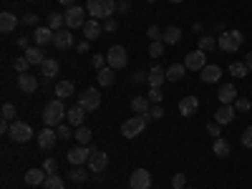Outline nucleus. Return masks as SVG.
I'll list each match as a JSON object with an SVG mask.
<instances>
[{
    "mask_svg": "<svg viewBox=\"0 0 252 189\" xmlns=\"http://www.w3.org/2000/svg\"><path fill=\"white\" fill-rule=\"evenodd\" d=\"M66 106H63V101L61 98H53V101H48L46 103V109H43V121H46V126H58L63 119H66Z\"/></svg>",
    "mask_w": 252,
    "mask_h": 189,
    "instance_id": "f257e3e1",
    "label": "nucleus"
},
{
    "mask_svg": "<svg viewBox=\"0 0 252 189\" xmlns=\"http://www.w3.org/2000/svg\"><path fill=\"white\" fill-rule=\"evenodd\" d=\"M86 10H89V15L96 18V20H106V18H111L114 10H116V0H89Z\"/></svg>",
    "mask_w": 252,
    "mask_h": 189,
    "instance_id": "f03ea898",
    "label": "nucleus"
},
{
    "mask_svg": "<svg viewBox=\"0 0 252 189\" xmlns=\"http://www.w3.org/2000/svg\"><path fill=\"white\" fill-rule=\"evenodd\" d=\"M146 121H149V114H136V116H131V119H126V121L121 124V136H126V139L139 136V134L144 131Z\"/></svg>",
    "mask_w": 252,
    "mask_h": 189,
    "instance_id": "7ed1b4c3",
    "label": "nucleus"
},
{
    "mask_svg": "<svg viewBox=\"0 0 252 189\" xmlns=\"http://www.w3.org/2000/svg\"><path fill=\"white\" fill-rule=\"evenodd\" d=\"M242 40H245V35H242L240 31H224V33H220V38H217V46H220V51H224V53H235V51L242 46Z\"/></svg>",
    "mask_w": 252,
    "mask_h": 189,
    "instance_id": "20e7f679",
    "label": "nucleus"
},
{
    "mask_svg": "<svg viewBox=\"0 0 252 189\" xmlns=\"http://www.w3.org/2000/svg\"><path fill=\"white\" fill-rule=\"evenodd\" d=\"M106 63L114 68V71H119V68H126V63H129V53H126V48L124 46H111L109 48V53H106Z\"/></svg>",
    "mask_w": 252,
    "mask_h": 189,
    "instance_id": "39448f33",
    "label": "nucleus"
},
{
    "mask_svg": "<svg viewBox=\"0 0 252 189\" xmlns=\"http://www.w3.org/2000/svg\"><path fill=\"white\" fill-rule=\"evenodd\" d=\"M86 13H89V10H83V8H78V5H71L66 13H63V15H66V28H71V31L83 28V23L89 20Z\"/></svg>",
    "mask_w": 252,
    "mask_h": 189,
    "instance_id": "423d86ee",
    "label": "nucleus"
},
{
    "mask_svg": "<svg viewBox=\"0 0 252 189\" xmlns=\"http://www.w3.org/2000/svg\"><path fill=\"white\" fill-rule=\"evenodd\" d=\"M78 106L83 109V111H96L98 106H101V94L96 91V89H86L81 96H78Z\"/></svg>",
    "mask_w": 252,
    "mask_h": 189,
    "instance_id": "0eeeda50",
    "label": "nucleus"
},
{
    "mask_svg": "<svg viewBox=\"0 0 252 189\" xmlns=\"http://www.w3.org/2000/svg\"><path fill=\"white\" fill-rule=\"evenodd\" d=\"M31 136H33V129H31L26 121H13V124H10V139H13V141L26 144Z\"/></svg>",
    "mask_w": 252,
    "mask_h": 189,
    "instance_id": "6e6552de",
    "label": "nucleus"
},
{
    "mask_svg": "<svg viewBox=\"0 0 252 189\" xmlns=\"http://www.w3.org/2000/svg\"><path fill=\"white\" fill-rule=\"evenodd\" d=\"M184 66L189 68V71H202L204 66H207V53L204 51H189L187 56H184Z\"/></svg>",
    "mask_w": 252,
    "mask_h": 189,
    "instance_id": "1a4fd4ad",
    "label": "nucleus"
},
{
    "mask_svg": "<svg viewBox=\"0 0 252 189\" xmlns=\"http://www.w3.org/2000/svg\"><path fill=\"white\" fill-rule=\"evenodd\" d=\"M91 154H94L91 146H83V144H78V146H73V149L68 152V161H71L73 166H81L83 161H89V159H91Z\"/></svg>",
    "mask_w": 252,
    "mask_h": 189,
    "instance_id": "9d476101",
    "label": "nucleus"
},
{
    "mask_svg": "<svg viewBox=\"0 0 252 189\" xmlns=\"http://www.w3.org/2000/svg\"><path fill=\"white\" fill-rule=\"evenodd\" d=\"M131 189H149L152 187V174L146 169H134V174L129 177Z\"/></svg>",
    "mask_w": 252,
    "mask_h": 189,
    "instance_id": "9b49d317",
    "label": "nucleus"
},
{
    "mask_svg": "<svg viewBox=\"0 0 252 189\" xmlns=\"http://www.w3.org/2000/svg\"><path fill=\"white\" fill-rule=\"evenodd\" d=\"M235 103H222V106L217 109V114H215V121L220 124V126H227V124H232L235 121Z\"/></svg>",
    "mask_w": 252,
    "mask_h": 189,
    "instance_id": "f8f14e48",
    "label": "nucleus"
},
{
    "mask_svg": "<svg viewBox=\"0 0 252 189\" xmlns=\"http://www.w3.org/2000/svg\"><path fill=\"white\" fill-rule=\"evenodd\" d=\"M53 46H56L58 51H68V48L73 46L71 28H61V31H56V35H53Z\"/></svg>",
    "mask_w": 252,
    "mask_h": 189,
    "instance_id": "ddd939ff",
    "label": "nucleus"
},
{
    "mask_svg": "<svg viewBox=\"0 0 252 189\" xmlns=\"http://www.w3.org/2000/svg\"><path fill=\"white\" fill-rule=\"evenodd\" d=\"M83 38L86 40H96L98 35H101V31H103V26H101V20H96V18H89L86 23H83Z\"/></svg>",
    "mask_w": 252,
    "mask_h": 189,
    "instance_id": "4468645a",
    "label": "nucleus"
},
{
    "mask_svg": "<svg viewBox=\"0 0 252 189\" xmlns=\"http://www.w3.org/2000/svg\"><path fill=\"white\" fill-rule=\"evenodd\" d=\"M197 109H199V98H197V96H184V98L179 101V114L187 116V119L194 116Z\"/></svg>",
    "mask_w": 252,
    "mask_h": 189,
    "instance_id": "2eb2a0df",
    "label": "nucleus"
},
{
    "mask_svg": "<svg viewBox=\"0 0 252 189\" xmlns=\"http://www.w3.org/2000/svg\"><path fill=\"white\" fill-rule=\"evenodd\" d=\"M217 98H220V103H235V101L240 98L235 83H222L220 91H217Z\"/></svg>",
    "mask_w": 252,
    "mask_h": 189,
    "instance_id": "dca6fc26",
    "label": "nucleus"
},
{
    "mask_svg": "<svg viewBox=\"0 0 252 189\" xmlns=\"http://www.w3.org/2000/svg\"><path fill=\"white\" fill-rule=\"evenodd\" d=\"M199 78H202L204 83H217V81L222 78V68H220V66H212V63H207V66L199 71Z\"/></svg>",
    "mask_w": 252,
    "mask_h": 189,
    "instance_id": "f3484780",
    "label": "nucleus"
},
{
    "mask_svg": "<svg viewBox=\"0 0 252 189\" xmlns=\"http://www.w3.org/2000/svg\"><path fill=\"white\" fill-rule=\"evenodd\" d=\"M164 81H166V68H161L159 63H157V66L149 71V78H146V83H149L152 89H161Z\"/></svg>",
    "mask_w": 252,
    "mask_h": 189,
    "instance_id": "a211bd4d",
    "label": "nucleus"
},
{
    "mask_svg": "<svg viewBox=\"0 0 252 189\" xmlns=\"http://www.w3.org/2000/svg\"><path fill=\"white\" fill-rule=\"evenodd\" d=\"M89 166H91V172H103V169H106V166H109V157L106 154H103V152H96L94 149V154H91V159H89Z\"/></svg>",
    "mask_w": 252,
    "mask_h": 189,
    "instance_id": "6ab92c4d",
    "label": "nucleus"
},
{
    "mask_svg": "<svg viewBox=\"0 0 252 189\" xmlns=\"http://www.w3.org/2000/svg\"><path fill=\"white\" fill-rule=\"evenodd\" d=\"M18 89L23 91V94H33L38 89V78L31 76V73H20L18 76Z\"/></svg>",
    "mask_w": 252,
    "mask_h": 189,
    "instance_id": "aec40b11",
    "label": "nucleus"
},
{
    "mask_svg": "<svg viewBox=\"0 0 252 189\" xmlns=\"http://www.w3.org/2000/svg\"><path fill=\"white\" fill-rule=\"evenodd\" d=\"M53 31L48 28V26H40V28H35V35H33V40H35V46H48V43H53Z\"/></svg>",
    "mask_w": 252,
    "mask_h": 189,
    "instance_id": "412c9836",
    "label": "nucleus"
},
{
    "mask_svg": "<svg viewBox=\"0 0 252 189\" xmlns=\"http://www.w3.org/2000/svg\"><path fill=\"white\" fill-rule=\"evenodd\" d=\"M53 144H56V131L51 129V126H46V129L38 134V146H40V149H43V152H48Z\"/></svg>",
    "mask_w": 252,
    "mask_h": 189,
    "instance_id": "4be33fe9",
    "label": "nucleus"
},
{
    "mask_svg": "<svg viewBox=\"0 0 252 189\" xmlns=\"http://www.w3.org/2000/svg\"><path fill=\"white\" fill-rule=\"evenodd\" d=\"M46 179H48V172L46 169H28L26 172V184H31V187L46 184Z\"/></svg>",
    "mask_w": 252,
    "mask_h": 189,
    "instance_id": "5701e85b",
    "label": "nucleus"
},
{
    "mask_svg": "<svg viewBox=\"0 0 252 189\" xmlns=\"http://www.w3.org/2000/svg\"><path fill=\"white\" fill-rule=\"evenodd\" d=\"M73 94H76V86H73L71 81H58V83H56V96H58L61 101L71 98Z\"/></svg>",
    "mask_w": 252,
    "mask_h": 189,
    "instance_id": "b1692460",
    "label": "nucleus"
},
{
    "mask_svg": "<svg viewBox=\"0 0 252 189\" xmlns=\"http://www.w3.org/2000/svg\"><path fill=\"white\" fill-rule=\"evenodd\" d=\"M15 26H18V15H13V13H8V10L0 15V33H13Z\"/></svg>",
    "mask_w": 252,
    "mask_h": 189,
    "instance_id": "393cba45",
    "label": "nucleus"
},
{
    "mask_svg": "<svg viewBox=\"0 0 252 189\" xmlns=\"http://www.w3.org/2000/svg\"><path fill=\"white\" fill-rule=\"evenodd\" d=\"M161 40L166 46H177L179 40H182V28H177V26H169L164 33H161Z\"/></svg>",
    "mask_w": 252,
    "mask_h": 189,
    "instance_id": "a878e982",
    "label": "nucleus"
},
{
    "mask_svg": "<svg viewBox=\"0 0 252 189\" xmlns=\"http://www.w3.org/2000/svg\"><path fill=\"white\" fill-rule=\"evenodd\" d=\"M66 119H68V124H71V126H76V129H78V126H83V119H86V111H83V109L78 106V103H76L73 109H68Z\"/></svg>",
    "mask_w": 252,
    "mask_h": 189,
    "instance_id": "bb28decb",
    "label": "nucleus"
},
{
    "mask_svg": "<svg viewBox=\"0 0 252 189\" xmlns=\"http://www.w3.org/2000/svg\"><path fill=\"white\" fill-rule=\"evenodd\" d=\"M212 152H215V157H220V159H224V157H229V152H232V146H229V141L227 139H215V144H212Z\"/></svg>",
    "mask_w": 252,
    "mask_h": 189,
    "instance_id": "cd10ccee",
    "label": "nucleus"
},
{
    "mask_svg": "<svg viewBox=\"0 0 252 189\" xmlns=\"http://www.w3.org/2000/svg\"><path fill=\"white\" fill-rule=\"evenodd\" d=\"M23 56L31 61V66H40V63L46 61V56H43V51H40V46H31L28 51H23Z\"/></svg>",
    "mask_w": 252,
    "mask_h": 189,
    "instance_id": "c85d7f7f",
    "label": "nucleus"
},
{
    "mask_svg": "<svg viewBox=\"0 0 252 189\" xmlns=\"http://www.w3.org/2000/svg\"><path fill=\"white\" fill-rule=\"evenodd\" d=\"M149 103L152 101L146 98V96H134L131 98V109H134V114H149V109H152Z\"/></svg>",
    "mask_w": 252,
    "mask_h": 189,
    "instance_id": "c756f323",
    "label": "nucleus"
},
{
    "mask_svg": "<svg viewBox=\"0 0 252 189\" xmlns=\"http://www.w3.org/2000/svg\"><path fill=\"white\" fill-rule=\"evenodd\" d=\"M58 68H61V66H58L56 58H46L43 63H40V73H43L46 78H53V76L58 73Z\"/></svg>",
    "mask_w": 252,
    "mask_h": 189,
    "instance_id": "7c9ffc66",
    "label": "nucleus"
},
{
    "mask_svg": "<svg viewBox=\"0 0 252 189\" xmlns=\"http://www.w3.org/2000/svg\"><path fill=\"white\" fill-rule=\"evenodd\" d=\"M184 71H187L184 63H172V66L166 68V81H179V78H184Z\"/></svg>",
    "mask_w": 252,
    "mask_h": 189,
    "instance_id": "2f4dec72",
    "label": "nucleus"
},
{
    "mask_svg": "<svg viewBox=\"0 0 252 189\" xmlns=\"http://www.w3.org/2000/svg\"><path fill=\"white\" fill-rule=\"evenodd\" d=\"M114 73H116V71H114L111 66H106V68H101V71L96 73V78H98V83H101V86H111V83H114V78H116Z\"/></svg>",
    "mask_w": 252,
    "mask_h": 189,
    "instance_id": "473e14b6",
    "label": "nucleus"
},
{
    "mask_svg": "<svg viewBox=\"0 0 252 189\" xmlns=\"http://www.w3.org/2000/svg\"><path fill=\"white\" fill-rule=\"evenodd\" d=\"M61 26H66V15L63 13H51L48 15V28L56 33V31H61Z\"/></svg>",
    "mask_w": 252,
    "mask_h": 189,
    "instance_id": "72a5a7b5",
    "label": "nucleus"
},
{
    "mask_svg": "<svg viewBox=\"0 0 252 189\" xmlns=\"http://www.w3.org/2000/svg\"><path fill=\"white\" fill-rule=\"evenodd\" d=\"M229 73L237 76V78H245L250 73V68L245 66V61H232V63H229Z\"/></svg>",
    "mask_w": 252,
    "mask_h": 189,
    "instance_id": "f704fd0d",
    "label": "nucleus"
},
{
    "mask_svg": "<svg viewBox=\"0 0 252 189\" xmlns=\"http://www.w3.org/2000/svg\"><path fill=\"white\" fill-rule=\"evenodd\" d=\"M73 136H76V141H78V144L89 146V141H91V136H94V134H91V129H89V126H78Z\"/></svg>",
    "mask_w": 252,
    "mask_h": 189,
    "instance_id": "c9c22d12",
    "label": "nucleus"
},
{
    "mask_svg": "<svg viewBox=\"0 0 252 189\" xmlns=\"http://www.w3.org/2000/svg\"><path fill=\"white\" fill-rule=\"evenodd\" d=\"M215 48H217V38H212V35H202L199 38V51L209 53V51H215Z\"/></svg>",
    "mask_w": 252,
    "mask_h": 189,
    "instance_id": "e433bc0d",
    "label": "nucleus"
},
{
    "mask_svg": "<svg viewBox=\"0 0 252 189\" xmlns=\"http://www.w3.org/2000/svg\"><path fill=\"white\" fill-rule=\"evenodd\" d=\"M43 189H66V184H63V179H61V177H56V174H48V179H46Z\"/></svg>",
    "mask_w": 252,
    "mask_h": 189,
    "instance_id": "4c0bfd02",
    "label": "nucleus"
},
{
    "mask_svg": "<svg viewBox=\"0 0 252 189\" xmlns=\"http://www.w3.org/2000/svg\"><path fill=\"white\" fill-rule=\"evenodd\" d=\"M28 66H31V61H28L26 56H20V58L13 61V68H15L18 73H28Z\"/></svg>",
    "mask_w": 252,
    "mask_h": 189,
    "instance_id": "58836bf2",
    "label": "nucleus"
},
{
    "mask_svg": "<svg viewBox=\"0 0 252 189\" xmlns=\"http://www.w3.org/2000/svg\"><path fill=\"white\" fill-rule=\"evenodd\" d=\"M56 136H58L61 141L71 139V136H73V134H71V126H66V124H58V126H56Z\"/></svg>",
    "mask_w": 252,
    "mask_h": 189,
    "instance_id": "ea45409f",
    "label": "nucleus"
},
{
    "mask_svg": "<svg viewBox=\"0 0 252 189\" xmlns=\"http://www.w3.org/2000/svg\"><path fill=\"white\" fill-rule=\"evenodd\" d=\"M164 53V40H152V46H149V56L152 58H159Z\"/></svg>",
    "mask_w": 252,
    "mask_h": 189,
    "instance_id": "a19ab883",
    "label": "nucleus"
},
{
    "mask_svg": "<svg viewBox=\"0 0 252 189\" xmlns=\"http://www.w3.org/2000/svg\"><path fill=\"white\" fill-rule=\"evenodd\" d=\"M68 177H71V179H73L76 184H81V182H86V177H89V174L83 172L81 166H73V169H71V174H68Z\"/></svg>",
    "mask_w": 252,
    "mask_h": 189,
    "instance_id": "79ce46f5",
    "label": "nucleus"
},
{
    "mask_svg": "<svg viewBox=\"0 0 252 189\" xmlns=\"http://www.w3.org/2000/svg\"><path fill=\"white\" fill-rule=\"evenodd\" d=\"M101 26H103V31H106V33H114V31L119 28V20H116V18L111 15V18H106V20H103Z\"/></svg>",
    "mask_w": 252,
    "mask_h": 189,
    "instance_id": "37998d69",
    "label": "nucleus"
},
{
    "mask_svg": "<svg viewBox=\"0 0 252 189\" xmlns=\"http://www.w3.org/2000/svg\"><path fill=\"white\" fill-rule=\"evenodd\" d=\"M146 98H149L152 103H161V89H149V94H146Z\"/></svg>",
    "mask_w": 252,
    "mask_h": 189,
    "instance_id": "c03bdc74",
    "label": "nucleus"
},
{
    "mask_svg": "<svg viewBox=\"0 0 252 189\" xmlns=\"http://www.w3.org/2000/svg\"><path fill=\"white\" fill-rule=\"evenodd\" d=\"M0 114H3V119H15V106H13V103H3V111H0Z\"/></svg>",
    "mask_w": 252,
    "mask_h": 189,
    "instance_id": "a18cd8bd",
    "label": "nucleus"
},
{
    "mask_svg": "<svg viewBox=\"0 0 252 189\" xmlns=\"http://www.w3.org/2000/svg\"><path fill=\"white\" fill-rule=\"evenodd\" d=\"M184 184H187V177L184 174H174L172 177V189H184Z\"/></svg>",
    "mask_w": 252,
    "mask_h": 189,
    "instance_id": "49530a36",
    "label": "nucleus"
},
{
    "mask_svg": "<svg viewBox=\"0 0 252 189\" xmlns=\"http://www.w3.org/2000/svg\"><path fill=\"white\" fill-rule=\"evenodd\" d=\"M242 146H247V149H252V126H247V129L242 131Z\"/></svg>",
    "mask_w": 252,
    "mask_h": 189,
    "instance_id": "de8ad7c7",
    "label": "nucleus"
},
{
    "mask_svg": "<svg viewBox=\"0 0 252 189\" xmlns=\"http://www.w3.org/2000/svg\"><path fill=\"white\" fill-rule=\"evenodd\" d=\"M235 109H237V111H242V114H245V111H250V101L240 96V98L235 101Z\"/></svg>",
    "mask_w": 252,
    "mask_h": 189,
    "instance_id": "09e8293b",
    "label": "nucleus"
},
{
    "mask_svg": "<svg viewBox=\"0 0 252 189\" xmlns=\"http://www.w3.org/2000/svg\"><path fill=\"white\" fill-rule=\"evenodd\" d=\"M43 169H46L48 174H56V172H58V164H56V159H51V157H48V159H46V164H43Z\"/></svg>",
    "mask_w": 252,
    "mask_h": 189,
    "instance_id": "8fccbe9b",
    "label": "nucleus"
},
{
    "mask_svg": "<svg viewBox=\"0 0 252 189\" xmlns=\"http://www.w3.org/2000/svg\"><path fill=\"white\" fill-rule=\"evenodd\" d=\"M207 131L212 134L215 139H220V136H222V134H220V124H217V121H209V124H207Z\"/></svg>",
    "mask_w": 252,
    "mask_h": 189,
    "instance_id": "3c124183",
    "label": "nucleus"
},
{
    "mask_svg": "<svg viewBox=\"0 0 252 189\" xmlns=\"http://www.w3.org/2000/svg\"><path fill=\"white\" fill-rule=\"evenodd\" d=\"M91 63H94V68H96V71L106 68V58H103V56H94V58H91Z\"/></svg>",
    "mask_w": 252,
    "mask_h": 189,
    "instance_id": "603ef678",
    "label": "nucleus"
},
{
    "mask_svg": "<svg viewBox=\"0 0 252 189\" xmlns=\"http://www.w3.org/2000/svg\"><path fill=\"white\" fill-rule=\"evenodd\" d=\"M161 33H164V31H159L157 26H149V31H146V35H149L152 40H161Z\"/></svg>",
    "mask_w": 252,
    "mask_h": 189,
    "instance_id": "864d4df0",
    "label": "nucleus"
},
{
    "mask_svg": "<svg viewBox=\"0 0 252 189\" xmlns=\"http://www.w3.org/2000/svg\"><path fill=\"white\" fill-rule=\"evenodd\" d=\"M164 116V109L159 106V103H154V106L149 109V119H161Z\"/></svg>",
    "mask_w": 252,
    "mask_h": 189,
    "instance_id": "5fc2aeb1",
    "label": "nucleus"
},
{
    "mask_svg": "<svg viewBox=\"0 0 252 189\" xmlns=\"http://www.w3.org/2000/svg\"><path fill=\"white\" fill-rule=\"evenodd\" d=\"M149 78V71H136L134 76H131V83H141V81H146Z\"/></svg>",
    "mask_w": 252,
    "mask_h": 189,
    "instance_id": "6e6d98bb",
    "label": "nucleus"
},
{
    "mask_svg": "<svg viewBox=\"0 0 252 189\" xmlns=\"http://www.w3.org/2000/svg\"><path fill=\"white\" fill-rule=\"evenodd\" d=\"M20 20H23L26 26H35V23H38V15H33V13H26V15L20 18Z\"/></svg>",
    "mask_w": 252,
    "mask_h": 189,
    "instance_id": "4d7b16f0",
    "label": "nucleus"
},
{
    "mask_svg": "<svg viewBox=\"0 0 252 189\" xmlns=\"http://www.w3.org/2000/svg\"><path fill=\"white\" fill-rule=\"evenodd\" d=\"M18 46L23 48V51H28V48H31V38H28V35H20V38H18Z\"/></svg>",
    "mask_w": 252,
    "mask_h": 189,
    "instance_id": "13d9d810",
    "label": "nucleus"
},
{
    "mask_svg": "<svg viewBox=\"0 0 252 189\" xmlns=\"http://www.w3.org/2000/svg\"><path fill=\"white\" fill-rule=\"evenodd\" d=\"M0 134H10V124H8V119L0 121Z\"/></svg>",
    "mask_w": 252,
    "mask_h": 189,
    "instance_id": "bf43d9fd",
    "label": "nucleus"
},
{
    "mask_svg": "<svg viewBox=\"0 0 252 189\" xmlns=\"http://www.w3.org/2000/svg\"><path fill=\"white\" fill-rule=\"evenodd\" d=\"M76 48H78V53H86V51H89V40H81Z\"/></svg>",
    "mask_w": 252,
    "mask_h": 189,
    "instance_id": "052dcab7",
    "label": "nucleus"
},
{
    "mask_svg": "<svg viewBox=\"0 0 252 189\" xmlns=\"http://www.w3.org/2000/svg\"><path fill=\"white\" fill-rule=\"evenodd\" d=\"M116 8H119V10H121V13H126V10H129V3H126V0H121V3H119V5H116Z\"/></svg>",
    "mask_w": 252,
    "mask_h": 189,
    "instance_id": "680f3d73",
    "label": "nucleus"
},
{
    "mask_svg": "<svg viewBox=\"0 0 252 189\" xmlns=\"http://www.w3.org/2000/svg\"><path fill=\"white\" fill-rule=\"evenodd\" d=\"M245 66L252 71V53H247V56H245Z\"/></svg>",
    "mask_w": 252,
    "mask_h": 189,
    "instance_id": "e2e57ef3",
    "label": "nucleus"
},
{
    "mask_svg": "<svg viewBox=\"0 0 252 189\" xmlns=\"http://www.w3.org/2000/svg\"><path fill=\"white\" fill-rule=\"evenodd\" d=\"M61 5H66V8H71V5H76V0H58Z\"/></svg>",
    "mask_w": 252,
    "mask_h": 189,
    "instance_id": "0e129e2a",
    "label": "nucleus"
},
{
    "mask_svg": "<svg viewBox=\"0 0 252 189\" xmlns=\"http://www.w3.org/2000/svg\"><path fill=\"white\" fill-rule=\"evenodd\" d=\"M146 3H157V0H146Z\"/></svg>",
    "mask_w": 252,
    "mask_h": 189,
    "instance_id": "69168bd1",
    "label": "nucleus"
},
{
    "mask_svg": "<svg viewBox=\"0 0 252 189\" xmlns=\"http://www.w3.org/2000/svg\"><path fill=\"white\" fill-rule=\"evenodd\" d=\"M172 3H182V0H172Z\"/></svg>",
    "mask_w": 252,
    "mask_h": 189,
    "instance_id": "338daca9",
    "label": "nucleus"
},
{
    "mask_svg": "<svg viewBox=\"0 0 252 189\" xmlns=\"http://www.w3.org/2000/svg\"><path fill=\"white\" fill-rule=\"evenodd\" d=\"M184 189H189V187H184Z\"/></svg>",
    "mask_w": 252,
    "mask_h": 189,
    "instance_id": "774afa93",
    "label": "nucleus"
}]
</instances>
